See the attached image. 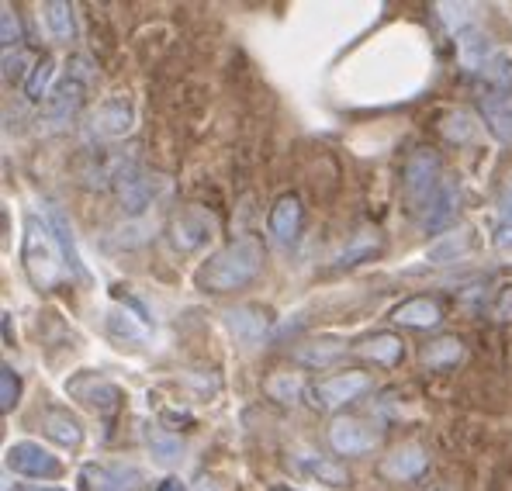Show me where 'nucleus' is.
Here are the masks:
<instances>
[{
	"label": "nucleus",
	"instance_id": "nucleus-1",
	"mask_svg": "<svg viewBox=\"0 0 512 491\" xmlns=\"http://www.w3.org/2000/svg\"><path fill=\"white\" fill-rule=\"evenodd\" d=\"M263 274V246L256 239H236L208 256L194 274V284L205 294H232L250 287Z\"/></svg>",
	"mask_w": 512,
	"mask_h": 491
},
{
	"label": "nucleus",
	"instance_id": "nucleus-2",
	"mask_svg": "<svg viewBox=\"0 0 512 491\" xmlns=\"http://www.w3.org/2000/svg\"><path fill=\"white\" fill-rule=\"evenodd\" d=\"M21 263H25V274L39 291H52L59 281H63L66 256L59 249L56 232L49 229L42 215H28L25 218V243H21Z\"/></svg>",
	"mask_w": 512,
	"mask_h": 491
},
{
	"label": "nucleus",
	"instance_id": "nucleus-3",
	"mask_svg": "<svg viewBox=\"0 0 512 491\" xmlns=\"http://www.w3.org/2000/svg\"><path fill=\"white\" fill-rule=\"evenodd\" d=\"M443 184V163L433 149H416V153L405 160L402 170V191L405 201L412 205V211L426 208L433 201V194L440 191Z\"/></svg>",
	"mask_w": 512,
	"mask_h": 491
},
{
	"label": "nucleus",
	"instance_id": "nucleus-4",
	"mask_svg": "<svg viewBox=\"0 0 512 491\" xmlns=\"http://www.w3.org/2000/svg\"><path fill=\"white\" fill-rule=\"evenodd\" d=\"M371 374H364V370H346V374H333L326 377V381H319L312 388V405L315 409H326V412H336L343 409V405L357 402L360 395H367L371 391Z\"/></svg>",
	"mask_w": 512,
	"mask_h": 491
},
{
	"label": "nucleus",
	"instance_id": "nucleus-5",
	"mask_svg": "<svg viewBox=\"0 0 512 491\" xmlns=\"http://www.w3.org/2000/svg\"><path fill=\"white\" fill-rule=\"evenodd\" d=\"M66 395L77 398L80 405H87V409H94L101 415L118 412V405L125 402L122 388H118L115 381H108V377H101V374H90V370H80V374H73L70 381H66Z\"/></svg>",
	"mask_w": 512,
	"mask_h": 491
},
{
	"label": "nucleus",
	"instance_id": "nucleus-6",
	"mask_svg": "<svg viewBox=\"0 0 512 491\" xmlns=\"http://www.w3.org/2000/svg\"><path fill=\"white\" fill-rule=\"evenodd\" d=\"M7 467L21 478H59L63 474V460L52 450H45L42 443L21 440L7 447Z\"/></svg>",
	"mask_w": 512,
	"mask_h": 491
},
{
	"label": "nucleus",
	"instance_id": "nucleus-7",
	"mask_svg": "<svg viewBox=\"0 0 512 491\" xmlns=\"http://www.w3.org/2000/svg\"><path fill=\"white\" fill-rule=\"evenodd\" d=\"M132 125H135L132 101L122 94L97 104V108L90 111V122H87L94 139H122V135L132 132Z\"/></svg>",
	"mask_w": 512,
	"mask_h": 491
},
{
	"label": "nucleus",
	"instance_id": "nucleus-8",
	"mask_svg": "<svg viewBox=\"0 0 512 491\" xmlns=\"http://www.w3.org/2000/svg\"><path fill=\"white\" fill-rule=\"evenodd\" d=\"M84 97H87V83H80L77 77H66L49 97H45V104H42L45 125L66 128L73 118H77V111L84 108Z\"/></svg>",
	"mask_w": 512,
	"mask_h": 491
},
{
	"label": "nucleus",
	"instance_id": "nucleus-9",
	"mask_svg": "<svg viewBox=\"0 0 512 491\" xmlns=\"http://www.w3.org/2000/svg\"><path fill=\"white\" fill-rule=\"evenodd\" d=\"M378 443H381V436L360 419H336L333 426H329V447L340 453V457L371 453V450H378Z\"/></svg>",
	"mask_w": 512,
	"mask_h": 491
},
{
	"label": "nucleus",
	"instance_id": "nucleus-10",
	"mask_svg": "<svg viewBox=\"0 0 512 491\" xmlns=\"http://www.w3.org/2000/svg\"><path fill=\"white\" fill-rule=\"evenodd\" d=\"M115 194H118V205H122L125 215H142V211L153 205L156 184L146 170H139V166H125V170L115 177Z\"/></svg>",
	"mask_w": 512,
	"mask_h": 491
},
{
	"label": "nucleus",
	"instance_id": "nucleus-11",
	"mask_svg": "<svg viewBox=\"0 0 512 491\" xmlns=\"http://www.w3.org/2000/svg\"><path fill=\"white\" fill-rule=\"evenodd\" d=\"M212 218L205 215V211L198 208H187L180 211V215H173L170 222V243L177 253H194V249H201L212 239Z\"/></svg>",
	"mask_w": 512,
	"mask_h": 491
},
{
	"label": "nucleus",
	"instance_id": "nucleus-12",
	"mask_svg": "<svg viewBox=\"0 0 512 491\" xmlns=\"http://www.w3.org/2000/svg\"><path fill=\"white\" fill-rule=\"evenodd\" d=\"M457 215H461V184L457 180H443L440 191L433 194V201L426 205L423 211V232H429V236H436V232L447 229L457 222Z\"/></svg>",
	"mask_w": 512,
	"mask_h": 491
},
{
	"label": "nucleus",
	"instance_id": "nucleus-13",
	"mask_svg": "<svg viewBox=\"0 0 512 491\" xmlns=\"http://www.w3.org/2000/svg\"><path fill=\"white\" fill-rule=\"evenodd\" d=\"M225 326H229V332L243 346H260L263 339H267L270 319H267V312L256 305H236L225 312Z\"/></svg>",
	"mask_w": 512,
	"mask_h": 491
},
{
	"label": "nucleus",
	"instance_id": "nucleus-14",
	"mask_svg": "<svg viewBox=\"0 0 512 491\" xmlns=\"http://www.w3.org/2000/svg\"><path fill=\"white\" fill-rule=\"evenodd\" d=\"M42 218H45V222H49V229L56 232L59 249H63V256H66V267H70V274H73V277H80V281H90V274H87L84 260H80V253H77V239H73V229H70V222H66L63 208H59V205H52V201H45Z\"/></svg>",
	"mask_w": 512,
	"mask_h": 491
},
{
	"label": "nucleus",
	"instance_id": "nucleus-15",
	"mask_svg": "<svg viewBox=\"0 0 512 491\" xmlns=\"http://www.w3.org/2000/svg\"><path fill=\"white\" fill-rule=\"evenodd\" d=\"M426 467H429L426 450L416 447V443H405V447L391 450L388 457H384L381 471H384V478H391V481H416V478H423Z\"/></svg>",
	"mask_w": 512,
	"mask_h": 491
},
{
	"label": "nucleus",
	"instance_id": "nucleus-16",
	"mask_svg": "<svg viewBox=\"0 0 512 491\" xmlns=\"http://www.w3.org/2000/svg\"><path fill=\"white\" fill-rule=\"evenodd\" d=\"M478 111H481V118H485L488 132H492L502 146H512V94L495 90V94L481 97Z\"/></svg>",
	"mask_w": 512,
	"mask_h": 491
},
{
	"label": "nucleus",
	"instance_id": "nucleus-17",
	"mask_svg": "<svg viewBox=\"0 0 512 491\" xmlns=\"http://www.w3.org/2000/svg\"><path fill=\"white\" fill-rule=\"evenodd\" d=\"M474 246V229L471 225H457V229L443 232V236H436L433 243L426 249V260L429 263H457L461 256H468Z\"/></svg>",
	"mask_w": 512,
	"mask_h": 491
},
{
	"label": "nucleus",
	"instance_id": "nucleus-18",
	"mask_svg": "<svg viewBox=\"0 0 512 491\" xmlns=\"http://www.w3.org/2000/svg\"><path fill=\"white\" fill-rule=\"evenodd\" d=\"M267 229L270 236L277 239V243H295L298 229H301V201L295 194H284V198L274 201V208H270V218H267Z\"/></svg>",
	"mask_w": 512,
	"mask_h": 491
},
{
	"label": "nucleus",
	"instance_id": "nucleus-19",
	"mask_svg": "<svg viewBox=\"0 0 512 491\" xmlns=\"http://www.w3.org/2000/svg\"><path fill=\"white\" fill-rule=\"evenodd\" d=\"M381 249H384V236L378 229H360L357 236H350V243H346L340 253L333 256V267L350 270V267H357V263L374 260Z\"/></svg>",
	"mask_w": 512,
	"mask_h": 491
},
{
	"label": "nucleus",
	"instance_id": "nucleus-20",
	"mask_svg": "<svg viewBox=\"0 0 512 491\" xmlns=\"http://www.w3.org/2000/svg\"><path fill=\"white\" fill-rule=\"evenodd\" d=\"M42 433L49 440H56L59 447L77 450L84 443V426H80L77 415H70L66 409H45L42 412Z\"/></svg>",
	"mask_w": 512,
	"mask_h": 491
},
{
	"label": "nucleus",
	"instance_id": "nucleus-21",
	"mask_svg": "<svg viewBox=\"0 0 512 491\" xmlns=\"http://www.w3.org/2000/svg\"><path fill=\"white\" fill-rule=\"evenodd\" d=\"M295 467L301 474H308V478H315L319 485H329V488H346L350 485V471H346L343 464H336V460L329 457H315V453H295Z\"/></svg>",
	"mask_w": 512,
	"mask_h": 491
},
{
	"label": "nucleus",
	"instance_id": "nucleus-22",
	"mask_svg": "<svg viewBox=\"0 0 512 491\" xmlns=\"http://www.w3.org/2000/svg\"><path fill=\"white\" fill-rule=\"evenodd\" d=\"M391 319L398 322V326L405 329H436L443 322V312L440 305H436L433 298H409L402 301V305L395 308V315Z\"/></svg>",
	"mask_w": 512,
	"mask_h": 491
},
{
	"label": "nucleus",
	"instance_id": "nucleus-23",
	"mask_svg": "<svg viewBox=\"0 0 512 491\" xmlns=\"http://www.w3.org/2000/svg\"><path fill=\"white\" fill-rule=\"evenodd\" d=\"M495 52H499V49L492 45V39H488L485 32H478V28H471V32L457 35V59H461L464 70L481 73L488 66V59L495 56Z\"/></svg>",
	"mask_w": 512,
	"mask_h": 491
},
{
	"label": "nucleus",
	"instance_id": "nucleus-24",
	"mask_svg": "<svg viewBox=\"0 0 512 491\" xmlns=\"http://www.w3.org/2000/svg\"><path fill=\"white\" fill-rule=\"evenodd\" d=\"M357 353L381 367H395L398 360L405 357V343H402V336H395V332H374V336L360 339Z\"/></svg>",
	"mask_w": 512,
	"mask_h": 491
},
{
	"label": "nucleus",
	"instance_id": "nucleus-25",
	"mask_svg": "<svg viewBox=\"0 0 512 491\" xmlns=\"http://www.w3.org/2000/svg\"><path fill=\"white\" fill-rule=\"evenodd\" d=\"M419 357H423V364L429 370H450L464 360V343L457 336H440L433 343H426Z\"/></svg>",
	"mask_w": 512,
	"mask_h": 491
},
{
	"label": "nucleus",
	"instance_id": "nucleus-26",
	"mask_svg": "<svg viewBox=\"0 0 512 491\" xmlns=\"http://www.w3.org/2000/svg\"><path fill=\"white\" fill-rule=\"evenodd\" d=\"M80 481L90 488H101V491H125L132 488L128 481H139L135 471H125V467H104V464H87Z\"/></svg>",
	"mask_w": 512,
	"mask_h": 491
},
{
	"label": "nucleus",
	"instance_id": "nucleus-27",
	"mask_svg": "<svg viewBox=\"0 0 512 491\" xmlns=\"http://www.w3.org/2000/svg\"><path fill=\"white\" fill-rule=\"evenodd\" d=\"M42 18L49 25V35L56 42L70 45L77 39V18H73V7L63 4V0H52V4H42Z\"/></svg>",
	"mask_w": 512,
	"mask_h": 491
},
{
	"label": "nucleus",
	"instance_id": "nucleus-28",
	"mask_svg": "<svg viewBox=\"0 0 512 491\" xmlns=\"http://www.w3.org/2000/svg\"><path fill=\"white\" fill-rule=\"evenodd\" d=\"M146 447L153 453V460H160V464H177L180 457H184V443H180V436L167 433V429L160 426H146Z\"/></svg>",
	"mask_w": 512,
	"mask_h": 491
},
{
	"label": "nucleus",
	"instance_id": "nucleus-29",
	"mask_svg": "<svg viewBox=\"0 0 512 491\" xmlns=\"http://www.w3.org/2000/svg\"><path fill=\"white\" fill-rule=\"evenodd\" d=\"M108 332L125 346H142V343H146V336H149L146 326H142V319L122 312V308H111V312H108Z\"/></svg>",
	"mask_w": 512,
	"mask_h": 491
},
{
	"label": "nucleus",
	"instance_id": "nucleus-30",
	"mask_svg": "<svg viewBox=\"0 0 512 491\" xmlns=\"http://www.w3.org/2000/svg\"><path fill=\"white\" fill-rule=\"evenodd\" d=\"M52 77H56V59H52V56H42L39 63L32 66L28 80H25V97H28V101H42V104H45V97L52 94V90H49Z\"/></svg>",
	"mask_w": 512,
	"mask_h": 491
},
{
	"label": "nucleus",
	"instance_id": "nucleus-31",
	"mask_svg": "<svg viewBox=\"0 0 512 491\" xmlns=\"http://www.w3.org/2000/svg\"><path fill=\"white\" fill-rule=\"evenodd\" d=\"M440 132L447 142L464 146V142H471L474 135H478V125H474V118L468 115V111H447V115L440 118Z\"/></svg>",
	"mask_w": 512,
	"mask_h": 491
},
{
	"label": "nucleus",
	"instance_id": "nucleus-32",
	"mask_svg": "<svg viewBox=\"0 0 512 491\" xmlns=\"http://www.w3.org/2000/svg\"><path fill=\"white\" fill-rule=\"evenodd\" d=\"M267 395L281 405H295V402H301V395H305V384H301L298 374H284L281 370V374H270Z\"/></svg>",
	"mask_w": 512,
	"mask_h": 491
},
{
	"label": "nucleus",
	"instance_id": "nucleus-33",
	"mask_svg": "<svg viewBox=\"0 0 512 491\" xmlns=\"http://www.w3.org/2000/svg\"><path fill=\"white\" fill-rule=\"evenodd\" d=\"M436 14H440V21L447 25V32L454 35H464L474 28V4H436Z\"/></svg>",
	"mask_w": 512,
	"mask_h": 491
},
{
	"label": "nucleus",
	"instance_id": "nucleus-34",
	"mask_svg": "<svg viewBox=\"0 0 512 491\" xmlns=\"http://www.w3.org/2000/svg\"><path fill=\"white\" fill-rule=\"evenodd\" d=\"M481 77L492 83L495 90H506L512 94V52L509 49H499L492 59H488V66L481 70Z\"/></svg>",
	"mask_w": 512,
	"mask_h": 491
},
{
	"label": "nucleus",
	"instance_id": "nucleus-35",
	"mask_svg": "<svg viewBox=\"0 0 512 491\" xmlns=\"http://www.w3.org/2000/svg\"><path fill=\"white\" fill-rule=\"evenodd\" d=\"M340 353H343V346H333L329 339H322V343L301 346L298 360H301V364H308V367H326V364H333V360L340 357Z\"/></svg>",
	"mask_w": 512,
	"mask_h": 491
},
{
	"label": "nucleus",
	"instance_id": "nucleus-36",
	"mask_svg": "<svg viewBox=\"0 0 512 491\" xmlns=\"http://www.w3.org/2000/svg\"><path fill=\"white\" fill-rule=\"evenodd\" d=\"M495 249L509 253L512 249V184L506 187L499 201V225H495Z\"/></svg>",
	"mask_w": 512,
	"mask_h": 491
},
{
	"label": "nucleus",
	"instance_id": "nucleus-37",
	"mask_svg": "<svg viewBox=\"0 0 512 491\" xmlns=\"http://www.w3.org/2000/svg\"><path fill=\"white\" fill-rule=\"evenodd\" d=\"M21 398V377L11 364L0 367V412H11Z\"/></svg>",
	"mask_w": 512,
	"mask_h": 491
},
{
	"label": "nucleus",
	"instance_id": "nucleus-38",
	"mask_svg": "<svg viewBox=\"0 0 512 491\" xmlns=\"http://www.w3.org/2000/svg\"><path fill=\"white\" fill-rule=\"evenodd\" d=\"M0 42H4V52H18L21 45V21L11 4H4V14H0Z\"/></svg>",
	"mask_w": 512,
	"mask_h": 491
},
{
	"label": "nucleus",
	"instance_id": "nucleus-39",
	"mask_svg": "<svg viewBox=\"0 0 512 491\" xmlns=\"http://www.w3.org/2000/svg\"><path fill=\"white\" fill-rule=\"evenodd\" d=\"M25 56L21 52H4V83H25Z\"/></svg>",
	"mask_w": 512,
	"mask_h": 491
},
{
	"label": "nucleus",
	"instance_id": "nucleus-40",
	"mask_svg": "<svg viewBox=\"0 0 512 491\" xmlns=\"http://www.w3.org/2000/svg\"><path fill=\"white\" fill-rule=\"evenodd\" d=\"M492 315H495L499 322H512V287H506V291L499 294V301H495Z\"/></svg>",
	"mask_w": 512,
	"mask_h": 491
},
{
	"label": "nucleus",
	"instance_id": "nucleus-41",
	"mask_svg": "<svg viewBox=\"0 0 512 491\" xmlns=\"http://www.w3.org/2000/svg\"><path fill=\"white\" fill-rule=\"evenodd\" d=\"M156 491H187V488H184V481H180V478H167L163 485H156Z\"/></svg>",
	"mask_w": 512,
	"mask_h": 491
},
{
	"label": "nucleus",
	"instance_id": "nucleus-42",
	"mask_svg": "<svg viewBox=\"0 0 512 491\" xmlns=\"http://www.w3.org/2000/svg\"><path fill=\"white\" fill-rule=\"evenodd\" d=\"M191 491H218V485H215V481H208V478H201Z\"/></svg>",
	"mask_w": 512,
	"mask_h": 491
},
{
	"label": "nucleus",
	"instance_id": "nucleus-43",
	"mask_svg": "<svg viewBox=\"0 0 512 491\" xmlns=\"http://www.w3.org/2000/svg\"><path fill=\"white\" fill-rule=\"evenodd\" d=\"M11 336H14V332H11V315L4 312V339H7V343H11Z\"/></svg>",
	"mask_w": 512,
	"mask_h": 491
},
{
	"label": "nucleus",
	"instance_id": "nucleus-44",
	"mask_svg": "<svg viewBox=\"0 0 512 491\" xmlns=\"http://www.w3.org/2000/svg\"><path fill=\"white\" fill-rule=\"evenodd\" d=\"M18 491H63V488H42V485H28V488H18Z\"/></svg>",
	"mask_w": 512,
	"mask_h": 491
},
{
	"label": "nucleus",
	"instance_id": "nucleus-45",
	"mask_svg": "<svg viewBox=\"0 0 512 491\" xmlns=\"http://www.w3.org/2000/svg\"><path fill=\"white\" fill-rule=\"evenodd\" d=\"M277 491H288V488H277Z\"/></svg>",
	"mask_w": 512,
	"mask_h": 491
}]
</instances>
